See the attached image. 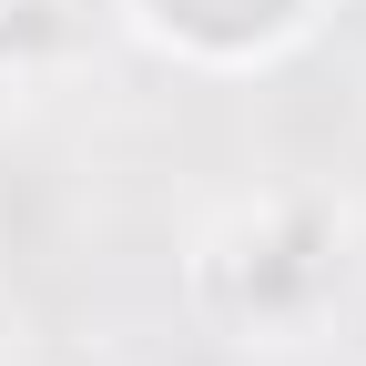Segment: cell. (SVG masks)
<instances>
[{"label": "cell", "instance_id": "7a4b0ae2", "mask_svg": "<svg viewBox=\"0 0 366 366\" xmlns=\"http://www.w3.org/2000/svg\"><path fill=\"white\" fill-rule=\"evenodd\" d=\"M112 11L153 61L204 81H254L326 31V0H112Z\"/></svg>", "mask_w": 366, "mask_h": 366}, {"label": "cell", "instance_id": "6da1fadb", "mask_svg": "<svg viewBox=\"0 0 366 366\" xmlns=\"http://www.w3.org/2000/svg\"><path fill=\"white\" fill-rule=\"evenodd\" d=\"M346 285V214L315 194H274L244 204L224 234H204L194 254V295L204 315H224L244 346H295Z\"/></svg>", "mask_w": 366, "mask_h": 366}, {"label": "cell", "instance_id": "3957f363", "mask_svg": "<svg viewBox=\"0 0 366 366\" xmlns=\"http://www.w3.org/2000/svg\"><path fill=\"white\" fill-rule=\"evenodd\" d=\"M0 11H11V0H0Z\"/></svg>", "mask_w": 366, "mask_h": 366}]
</instances>
